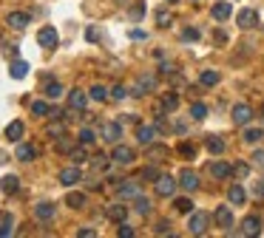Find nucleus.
<instances>
[{
    "label": "nucleus",
    "mask_w": 264,
    "mask_h": 238,
    "mask_svg": "<svg viewBox=\"0 0 264 238\" xmlns=\"http://www.w3.org/2000/svg\"><path fill=\"white\" fill-rule=\"evenodd\" d=\"M128 17H131V20H134V23H139V20H142V17H145V6H142V3H136V6H134V9H131V12H128Z\"/></svg>",
    "instance_id": "49"
},
{
    "label": "nucleus",
    "mask_w": 264,
    "mask_h": 238,
    "mask_svg": "<svg viewBox=\"0 0 264 238\" xmlns=\"http://www.w3.org/2000/svg\"><path fill=\"white\" fill-rule=\"evenodd\" d=\"M173 207H176L179 213H193V202L187 199V196H179V199H173Z\"/></svg>",
    "instance_id": "41"
},
{
    "label": "nucleus",
    "mask_w": 264,
    "mask_h": 238,
    "mask_svg": "<svg viewBox=\"0 0 264 238\" xmlns=\"http://www.w3.org/2000/svg\"><path fill=\"white\" fill-rule=\"evenodd\" d=\"M68 156L74 159V165H83V162H88V153H86V145H80V148H74Z\"/></svg>",
    "instance_id": "44"
},
{
    "label": "nucleus",
    "mask_w": 264,
    "mask_h": 238,
    "mask_svg": "<svg viewBox=\"0 0 264 238\" xmlns=\"http://www.w3.org/2000/svg\"><path fill=\"white\" fill-rule=\"evenodd\" d=\"M108 159H111V156H105V153H97V156L91 159V165L97 167V170H108Z\"/></svg>",
    "instance_id": "48"
},
{
    "label": "nucleus",
    "mask_w": 264,
    "mask_h": 238,
    "mask_svg": "<svg viewBox=\"0 0 264 238\" xmlns=\"http://www.w3.org/2000/svg\"><path fill=\"white\" fill-rule=\"evenodd\" d=\"M111 159H114L117 165H131V162L136 159V151H134V148H128V145H120V142H117Z\"/></svg>",
    "instance_id": "6"
},
{
    "label": "nucleus",
    "mask_w": 264,
    "mask_h": 238,
    "mask_svg": "<svg viewBox=\"0 0 264 238\" xmlns=\"http://www.w3.org/2000/svg\"><path fill=\"white\" fill-rule=\"evenodd\" d=\"M77 235H80V238H94V235H97V230H91V227H80Z\"/></svg>",
    "instance_id": "54"
},
{
    "label": "nucleus",
    "mask_w": 264,
    "mask_h": 238,
    "mask_svg": "<svg viewBox=\"0 0 264 238\" xmlns=\"http://www.w3.org/2000/svg\"><path fill=\"white\" fill-rule=\"evenodd\" d=\"M91 97L86 94V91H80V88H74L71 94H68V108L71 111H80V114H86V105Z\"/></svg>",
    "instance_id": "8"
},
{
    "label": "nucleus",
    "mask_w": 264,
    "mask_h": 238,
    "mask_svg": "<svg viewBox=\"0 0 264 238\" xmlns=\"http://www.w3.org/2000/svg\"><path fill=\"white\" fill-rule=\"evenodd\" d=\"M65 204L71 210H80L83 204H86V193H80V190H71V193L65 196Z\"/></svg>",
    "instance_id": "32"
},
{
    "label": "nucleus",
    "mask_w": 264,
    "mask_h": 238,
    "mask_svg": "<svg viewBox=\"0 0 264 238\" xmlns=\"http://www.w3.org/2000/svg\"><path fill=\"white\" fill-rule=\"evenodd\" d=\"M154 232H157V235H173V224L162 218V221H159L157 227H154Z\"/></svg>",
    "instance_id": "47"
},
{
    "label": "nucleus",
    "mask_w": 264,
    "mask_h": 238,
    "mask_svg": "<svg viewBox=\"0 0 264 238\" xmlns=\"http://www.w3.org/2000/svg\"><path fill=\"white\" fill-rule=\"evenodd\" d=\"M230 12H233V9H230V3H228V0H219V3H216V6L213 9H210V15H213V20H228V17H230Z\"/></svg>",
    "instance_id": "24"
},
{
    "label": "nucleus",
    "mask_w": 264,
    "mask_h": 238,
    "mask_svg": "<svg viewBox=\"0 0 264 238\" xmlns=\"http://www.w3.org/2000/svg\"><path fill=\"white\" fill-rule=\"evenodd\" d=\"M77 181H83V170H80V165L60 170V184H65V187H74Z\"/></svg>",
    "instance_id": "9"
},
{
    "label": "nucleus",
    "mask_w": 264,
    "mask_h": 238,
    "mask_svg": "<svg viewBox=\"0 0 264 238\" xmlns=\"http://www.w3.org/2000/svg\"><path fill=\"white\" fill-rule=\"evenodd\" d=\"M100 136L105 139L108 145H117V142H120V136H122V125L120 122H102Z\"/></svg>",
    "instance_id": "7"
},
{
    "label": "nucleus",
    "mask_w": 264,
    "mask_h": 238,
    "mask_svg": "<svg viewBox=\"0 0 264 238\" xmlns=\"http://www.w3.org/2000/svg\"><path fill=\"white\" fill-rule=\"evenodd\" d=\"M49 102H46V100H34V102H31V114H34V116H49Z\"/></svg>",
    "instance_id": "42"
},
{
    "label": "nucleus",
    "mask_w": 264,
    "mask_h": 238,
    "mask_svg": "<svg viewBox=\"0 0 264 238\" xmlns=\"http://www.w3.org/2000/svg\"><path fill=\"white\" fill-rule=\"evenodd\" d=\"M117 235H120V238H134V227H128L125 221H120V230H117Z\"/></svg>",
    "instance_id": "52"
},
{
    "label": "nucleus",
    "mask_w": 264,
    "mask_h": 238,
    "mask_svg": "<svg viewBox=\"0 0 264 238\" xmlns=\"http://www.w3.org/2000/svg\"><path fill=\"white\" fill-rule=\"evenodd\" d=\"M236 20H239L242 29H253V26H258V12L256 9H242V12L236 15Z\"/></svg>",
    "instance_id": "13"
},
{
    "label": "nucleus",
    "mask_w": 264,
    "mask_h": 238,
    "mask_svg": "<svg viewBox=\"0 0 264 238\" xmlns=\"http://www.w3.org/2000/svg\"><path fill=\"white\" fill-rule=\"evenodd\" d=\"M228 202L230 204H244L247 202V190H244L242 184H233V187L228 190Z\"/></svg>",
    "instance_id": "28"
},
{
    "label": "nucleus",
    "mask_w": 264,
    "mask_h": 238,
    "mask_svg": "<svg viewBox=\"0 0 264 238\" xmlns=\"http://www.w3.org/2000/svg\"><path fill=\"white\" fill-rule=\"evenodd\" d=\"M86 184H88V190H100V187H102V181L97 179V176H91V179H86Z\"/></svg>",
    "instance_id": "55"
},
{
    "label": "nucleus",
    "mask_w": 264,
    "mask_h": 238,
    "mask_svg": "<svg viewBox=\"0 0 264 238\" xmlns=\"http://www.w3.org/2000/svg\"><path fill=\"white\" fill-rule=\"evenodd\" d=\"M176 181H179V187H182V190H187V193H193V190L199 187V176L193 173L191 167H185V170L179 173V179H176Z\"/></svg>",
    "instance_id": "10"
},
{
    "label": "nucleus",
    "mask_w": 264,
    "mask_h": 238,
    "mask_svg": "<svg viewBox=\"0 0 264 238\" xmlns=\"http://www.w3.org/2000/svg\"><path fill=\"white\" fill-rule=\"evenodd\" d=\"M131 40H145V31L134 29V31H131Z\"/></svg>",
    "instance_id": "60"
},
{
    "label": "nucleus",
    "mask_w": 264,
    "mask_h": 238,
    "mask_svg": "<svg viewBox=\"0 0 264 238\" xmlns=\"http://www.w3.org/2000/svg\"><path fill=\"white\" fill-rule=\"evenodd\" d=\"M199 85H202V88L219 85V71H213V68H205V71L199 74Z\"/></svg>",
    "instance_id": "26"
},
{
    "label": "nucleus",
    "mask_w": 264,
    "mask_h": 238,
    "mask_svg": "<svg viewBox=\"0 0 264 238\" xmlns=\"http://www.w3.org/2000/svg\"><path fill=\"white\" fill-rule=\"evenodd\" d=\"M148 91H157V77H154V74H142V77L131 85V97H145Z\"/></svg>",
    "instance_id": "2"
},
{
    "label": "nucleus",
    "mask_w": 264,
    "mask_h": 238,
    "mask_svg": "<svg viewBox=\"0 0 264 238\" xmlns=\"http://www.w3.org/2000/svg\"><path fill=\"white\" fill-rule=\"evenodd\" d=\"M176 108H179V94L168 91V94L159 97V102H157V114H176Z\"/></svg>",
    "instance_id": "5"
},
{
    "label": "nucleus",
    "mask_w": 264,
    "mask_h": 238,
    "mask_svg": "<svg viewBox=\"0 0 264 238\" xmlns=\"http://www.w3.org/2000/svg\"><path fill=\"white\" fill-rule=\"evenodd\" d=\"M213 40H216V43H228V34H224L221 29H216L213 31Z\"/></svg>",
    "instance_id": "56"
},
{
    "label": "nucleus",
    "mask_w": 264,
    "mask_h": 238,
    "mask_svg": "<svg viewBox=\"0 0 264 238\" xmlns=\"http://www.w3.org/2000/svg\"><path fill=\"white\" fill-rule=\"evenodd\" d=\"M159 176H162V173H159L157 167L148 165V167H142V170H139V176H136V179H142V181H157Z\"/></svg>",
    "instance_id": "38"
},
{
    "label": "nucleus",
    "mask_w": 264,
    "mask_h": 238,
    "mask_svg": "<svg viewBox=\"0 0 264 238\" xmlns=\"http://www.w3.org/2000/svg\"><path fill=\"white\" fill-rule=\"evenodd\" d=\"M250 173V165H244V162H239V165H233V176L236 179H244V176Z\"/></svg>",
    "instance_id": "50"
},
{
    "label": "nucleus",
    "mask_w": 264,
    "mask_h": 238,
    "mask_svg": "<svg viewBox=\"0 0 264 238\" xmlns=\"http://www.w3.org/2000/svg\"><path fill=\"white\" fill-rule=\"evenodd\" d=\"M117 193H120L122 199H136V196H139V187H136V181H120V184H117Z\"/></svg>",
    "instance_id": "25"
},
{
    "label": "nucleus",
    "mask_w": 264,
    "mask_h": 238,
    "mask_svg": "<svg viewBox=\"0 0 264 238\" xmlns=\"http://www.w3.org/2000/svg\"><path fill=\"white\" fill-rule=\"evenodd\" d=\"M157 125H139V128H136V142L139 145H150L154 142V136H157Z\"/></svg>",
    "instance_id": "19"
},
{
    "label": "nucleus",
    "mask_w": 264,
    "mask_h": 238,
    "mask_svg": "<svg viewBox=\"0 0 264 238\" xmlns=\"http://www.w3.org/2000/svg\"><path fill=\"white\" fill-rule=\"evenodd\" d=\"M242 136H244V142H247V145H256L258 139L264 136V130H261V128H244Z\"/></svg>",
    "instance_id": "39"
},
{
    "label": "nucleus",
    "mask_w": 264,
    "mask_h": 238,
    "mask_svg": "<svg viewBox=\"0 0 264 238\" xmlns=\"http://www.w3.org/2000/svg\"><path fill=\"white\" fill-rule=\"evenodd\" d=\"M134 210L139 213V216H148V213H150V202L145 199V196H136V199H134Z\"/></svg>",
    "instance_id": "40"
},
{
    "label": "nucleus",
    "mask_w": 264,
    "mask_h": 238,
    "mask_svg": "<svg viewBox=\"0 0 264 238\" xmlns=\"http://www.w3.org/2000/svg\"><path fill=\"white\" fill-rule=\"evenodd\" d=\"M23 133H26V125L20 122V119H15V122H9L6 130H3V136L9 139V142H20Z\"/></svg>",
    "instance_id": "15"
},
{
    "label": "nucleus",
    "mask_w": 264,
    "mask_h": 238,
    "mask_svg": "<svg viewBox=\"0 0 264 238\" xmlns=\"http://www.w3.org/2000/svg\"><path fill=\"white\" fill-rule=\"evenodd\" d=\"M46 133H49L51 139H60L65 133V122H60V119H57V122H51L49 128H46Z\"/></svg>",
    "instance_id": "43"
},
{
    "label": "nucleus",
    "mask_w": 264,
    "mask_h": 238,
    "mask_svg": "<svg viewBox=\"0 0 264 238\" xmlns=\"http://www.w3.org/2000/svg\"><path fill=\"white\" fill-rule=\"evenodd\" d=\"M60 43V34L54 26H43V29L37 31V45H43V49H57Z\"/></svg>",
    "instance_id": "3"
},
{
    "label": "nucleus",
    "mask_w": 264,
    "mask_h": 238,
    "mask_svg": "<svg viewBox=\"0 0 264 238\" xmlns=\"http://www.w3.org/2000/svg\"><path fill=\"white\" fill-rule=\"evenodd\" d=\"M15 159H20V162H34L37 159V148L29 142H20L17 145V151H15Z\"/></svg>",
    "instance_id": "18"
},
{
    "label": "nucleus",
    "mask_w": 264,
    "mask_h": 238,
    "mask_svg": "<svg viewBox=\"0 0 264 238\" xmlns=\"http://www.w3.org/2000/svg\"><path fill=\"white\" fill-rule=\"evenodd\" d=\"M6 23H9V29H17V31H20V29H26V26L31 23V17L26 15V12H12V15L6 17Z\"/></svg>",
    "instance_id": "20"
},
{
    "label": "nucleus",
    "mask_w": 264,
    "mask_h": 238,
    "mask_svg": "<svg viewBox=\"0 0 264 238\" xmlns=\"http://www.w3.org/2000/svg\"><path fill=\"white\" fill-rule=\"evenodd\" d=\"M213 221L219 224V230H230L233 227V213H230V207H216V213H213Z\"/></svg>",
    "instance_id": "12"
},
{
    "label": "nucleus",
    "mask_w": 264,
    "mask_h": 238,
    "mask_svg": "<svg viewBox=\"0 0 264 238\" xmlns=\"http://www.w3.org/2000/svg\"><path fill=\"white\" fill-rule=\"evenodd\" d=\"M182 40H185V43H196V40H199V29L185 26V29H182Z\"/></svg>",
    "instance_id": "46"
},
{
    "label": "nucleus",
    "mask_w": 264,
    "mask_h": 238,
    "mask_svg": "<svg viewBox=\"0 0 264 238\" xmlns=\"http://www.w3.org/2000/svg\"><path fill=\"white\" fill-rule=\"evenodd\" d=\"M9 74H12L15 79H23L26 74H29V63H26V60H15V63L9 65Z\"/></svg>",
    "instance_id": "30"
},
{
    "label": "nucleus",
    "mask_w": 264,
    "mask_h": 238,
    "mask_svg": "<svg viewBox=\"0 0 264 238\" xmlns=\"http://www.w3.org/2000/svg\"><path fill=\"white\" fill-rule=\"evenodd\" d=\"M205 148L213 153V156H221L228 145H224V139H221V136H207V139H205Z\"/></svg>",
    "instance_id": "27"
},
{
    "label": "nucleus",
    "mask_w": 264,
    "mask_h": 238,
    "mask_svg": "<svg viewBox=\"0 0 264 238\" xmlns=\"http://www.w3.org/2000/svg\"><path fill=\"white\" fill-rule=\"evenodd\" d=\"M176 184L179 181H173V176H159V179L154 181V190H157L159 199H171V196L176 193Z\"/></svg>",
    "instance_id": "4"
},
{
    "label": "nucleus",
    "mask_w": 264,
    "mask_h": 238,
    "mask_svg": "<svg viewBox=\"0 0 264 238\" xmlns=\"http://www.w3.org/2000/svg\"><path fill=\"white\" fill-rule=\"evenodd\" d=\"M210 173H213L216 179H230V176H233V167L219 159V162H210Z\"/></svg>",
    "instance_id": "22"
},
{
    "label": "nucleus",
    "mask_w": 264,
    "mask_h": 238,
    "mask_svg": "<svg viewBox=\"0 0 264 238\" xmlns=\"http://www.w3.org/2000/svg\"><path fill=\"white\" fill-rule=\"evenodd\" d=\"M258 232H261V218H258V216H247V218L242 221V235L256 238Z\"/></svg>",
    "instance_id": "14"
},
{
    "label": "nucleus",
    "mask_w": 264,
    "mask_h": 238,
    "mask_svg": "<svg viewBox=\"0 0 264 238\" xmlns=\"http://www.w3.org/2000/svg\"><path fill=\"white\" fill-rule=\"evenodd\" d=\"M205 116H207V105H205V102H199V100H193V105H191V119L202 122Z\"/></svg>",
    "instance_id": "34"
},
{
    "label": "nucleus",
    "mask_w": 264,
    "mask_h": 238,
    "mask_svg": "<svg viewBox=\"0 0 264 238\" xmlns=\"http://www.w3.org/2000/svg\"><path fill=\"white\" fill-rule=\"evenodd\" d=\"M86 40H88V43H97V40H100V29H97V26H88V29H86Z\"/></svg>",
    "instance_id": "53"
},
{
    "label": "nucleus",
    "mask_w": 264,
    "mask_h": 238,
    "mask_svg": "<svg viewBox=\"0 0 264 238\" xmlns=\"http://www.w3.org/2000/svg\"><path fill=\"white\" fill-rule=\"evenodd\" d=\"M253 162H256L258 167H264V151H256V153H253Z\"/></svg>",
    "instance_id": "58"
},
{
    "label": "nucleus",
    "mask_w": 264,
    "mask_h": 238,
    "mask_svg": "<svg viewBox=\"0 0 264 238\" xmlns=\"http://www.w3.org/2000/svg\"><path fill=\"white\" fill-rule=\"evenodd\" d=\"M15 218L9 216V213H0V238H9V235H15Z\"/></svg>",
    "instance_id": "29"
},
{
    "label": "nucleus",
    "mask_w": 264,
    "mask_h": 238,
    "mask_svg": "<svg viewBox=\"0 0 264 238\" xmlns=\"http://www.w3.org/2000/svg\"><path fill=\"white\" fill-rule=\"evenodd\" d=\"M207 224H210V216L202 213V210H196V213L191 216V221H187V232H191V235H205Z\"/></svg>",
    "instance_id": "1"
},
{
    "label": "nucleus",
    "mask_w": 264,
    "mask_h": 238,
    "mask_svg": "<svg viewBox=\"0 0 264 238\" xmlns=\"http://www.w3.org/2000/svg\"><path fill=\"white\" fill-rule=\"evenodd\" d=\"M0 190H3V193L6 196H15L17 190H20V179H17V176H3V179H0Z\"/></svg>",
    "instance_id": "23"
},
{
    "label": "nucleus",
    "mask_w": 264,
    "mask_h": 238,
    "mask_svg": "<svg viewBox=\"0 0 264 238\" xmlns=\"http://www.w3.org/2000/svg\"><path fill=\"white\" fill-rule=\"evenodd\" d=\"M43 94L49 97V100H57V97H63V85H60L57 79H49L43 85Z\"/></svg>",
    "instance_id": "31"
},
{
    "label": "nucleus",
    "mask_w": 264,
    "mask_h": 238,
    "mask_svg": "<svg viewBox=\"0 0 264 238\" xmlns=\"http://www.w3.org/2000/svg\"><path fill=\"white\" fill-rule=\"evenodd\" d=\"M159 74H165V77H171V74H173V65H171V63H162V65H159Z\"/></svg>",
    "instance_id": "57"
},
{
    "label": "nucleus",
    "mask_w": 264,
    "mask_h": 238,
    "mask_svg": "<svg viewBox=\"0 0 264 238\" xmlns=\"http://www.w3.org/2000/svg\"><path fill=\"white\" fill-rule=\"evenodd\" d=\"M256 196H258V199H264V179L256 181Z\"/></svg>",
    "instance_id": "59"
},
{
    "label": "nucleus",
    "mask_w": 264,
    "mask_h": 238,
    "mask_svg": "<svg viewBox=\"0 0 264 238\" xmlns=\"http://www.w3.org/2000/svg\"><path fill=\"white\" fill-rule=\"evenodd\" d=\"M88 97H91L94 102H105L108 97H111V88H105V85H94L91 91H88Z\"/></svg>",
    "instance_id": "35"
},
{
    "label": "nucleus",
    "mask_w": 264,
    "mask_h": 238,
    "mask_svg": "<svg viewBox=\"0 0 264 238\" xmlns=\"http://www.w3.org/2000/svg\"><path fill=\"white\" fill-rule=\"evenodd\" d=\"M157 26L159 29H168V26H171V12H168V9H159L157 12Z\"/></svg>",
    "instance_id": "45"
},
{
    "label": "nucleus",
    "mask_w": 264,
    "mask_h": 238,
    "mask_svg": "<svg viewBox=\"0 0 264 238\" xmlns=\"http://www.w3.org/2000/svg\"><path fill=\"white\" fill-rule=\"evenodd\" d=\"M168 3H176V0H168Z\"/></svg>",
    "instance_id": "62"
},
{
    "label": "nucleus",
    "mask_w": 264,
    "mask_h": 238,
    "mask_svg": "<svg viewBox=\"0 0 264 238\" xmlns=\"http://www.w3.org/2000/svg\"><path fill=\"white\" fill-rule=\"evenodd\" d=\"M128 97V88L125 85H114L111 88V100H125Z\"/></svg>",
    "instance_id": "51"
},
{
    "label": "nucleus",
    "mask_w": 264,
    "mask_h": 238,
    "mask_svg": "<svg viewBox=\"0 0 264 238\" xmlns=\"http://www.w3.org/2000/svg\"><path fill=\"white\" fill-rule=\"evenodd\" d=\"M148 159L150 162H168L171 159V148H165V145H148Z\"/></svg>",
    "instance_id": "17"
},
{
    "label": "nucleus",
    "mask_w": 264,
    "mask_h": 238,
    "mask_svg": "<svg viewBox=\"0 0 264 238\" xmlns=\"http://www.w3.org/2000/svg\"><path fill=\"white\" fill-rule=\"evenodd\" d=\"M105 218H108V221H114V224L125 221V218H128V204H108V207H105Z\"/></svg>",
    "instance_id": "11"
},
{
    "label": "nucleus",
    "mask_w": 264,
    "mask_h": 238,
    "mask_svg": "<svg viewBox=\"0 0 264 238\" xmlns=\"http://www.w3.org/2000/svg\"><path fill=\"white\" fill-rule=\"evenodd\" d=\"M250 119H253V108H250V105H244V102L233 105V122L236 125H247Z\"/></svg>",
    "instance_id": "16"
},
{
    "label": "nucleus",
    "mask_w": 264,
    "mask_h": 238,
    "mask_svg": "<svg viewBox=\"0 0 264 238\" xmlns=\"http://www.w3.org/2000/svg\"><path fill=\"white\" fill-rule=\"evenodd\" d=\"M176 153H179L182 159H196V145H191V142H179Z\"/></svg>",
    "instance_id": "37"
},
{
    "label": "nucleus",
    "mask_w": 264,
    "mask_h": 238,
    "mask_svg": "<svg viewBox=\"0 0 264 238\" xmlns=\"http://www.w3.org/2000/svg\"><path fill=\"white\" fill-rule=\"evenodd\" d=\"M54 213H57V207H54L51 202H40V204L34 207L37 221H51V218H54Z\"/></svg>",
    "instance_id": "21"
},
{
    "label": "nucleus",
    "mask_w": 264,
    "mask_h": 238,
    "mask_svg": "<svg viewBox=\"0 0 264 238\" xmlns=\"http://www.w3.org/2000/svg\"><path fill=\"white\" fill-rule=\"evenodd\" d=\"M77 142H80V145H86V148H88V145H94V142H97V133H94L91 128H80Z\"/></svg>",
    "instance_id": "36"
},
{
    "label": "nucleus",
    "mask_w": 264,
    "mask_h": 238,
    "mask_svg": "<svg viewBox=\"0 0 264 238\" xmlns=\"http://www.w3.org/2000/svg\"><path fill=\"white\" fill-rule=\"evenodd\" d=\"M54 148H57V153H65V156H68V153L77 148V142H74L71 136H65V133H63V136L57 139V145H54Z\"/></svg>",
    "instance_id": "33"
},
{
    "label": "nucleus",
    "mask_w": 264,
    "mask_h": 238,
    "mask_svg": "<svg viewBox=\"0 0 264 238\" xmlns=\"http://www.w3.org/2000/svg\"><path fill=\"white\" fill-rule=\"evenodd\" d=\"M261 116H264V102H261Z\"/></svg>",
    "instance_id": "61"
}]
</instances>
